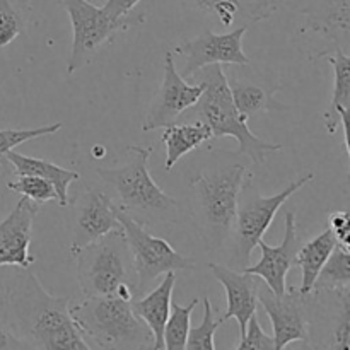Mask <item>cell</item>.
Instances as JSON below:
<instances>
[{
  "instance_id": "6da1fadb",
  "label": "cell",
  "mask_w": 350,
  "mask_h": 350,
  "mask_svg": "<svg viewBox=\"0 0 350 350\" xmlns=\"http://www.w3.org/2000/svg\"><path fill=\"white\" fill-rule=\"evenodd\" d=\"M24 269L7 293L10 325L29 349L89 350L70 317V296H53Z\"/></svg>"
},
{
  "instance_id": "7a4b0ae2",
  "label": "cell",
  "mask_w": 350,
  "mask_h": 350,
  "mask_svg": "<svg viewBox=\"0 0 350 350\" xmlns=\"http://www.w3.org/2000/svg\"><path fill=\"white\" fill-rule=\"evenodd\" d=\"M129 159L116 167H96L103 181L116 195V207L142 226L171 224L178 221L180 204L166 193L149 173L152 147H126Z\"/></svg>"
},
{
  "instance_id": "3957f363",
  "label": "cell",
  "mask_w": 350,
  "mask_h": 350,
  "mask_svg": "<svg viewBox=\"0 0 350 350\" xmlns=\"http://www.w3.org/2000/svg\"><path fill=\"white\" fill-rule=\"evenodd\" d=\"M246 171L243 164H229L198 173L190 181L191 217L207 253L217 252L231 238Z\"/></svg>"
},
{
  "instance_id": "277c9868",
  "label": "cell",
  "mask_w": 350,
  "mask_h": 350,
  "mask_svg": "<svg viewBox=\"0 0 350 350\" xmlns=\"http://www.w3.org/2000/svg\"><path fill=\"white\" fill-rule=\"evenodd\" d=\"M190 79H197L204 84V92L191 108L197 113L198 120L211 129L214 139L232 137L238 140L239 149L228 152L229 156H248L255 164H263L267 157L282 150L280 144L265 142L250 130L248 120L243 116L232 101L222 65H207L200 68Z\"/></svg>"
},
{
  "instance_id": "5b68a950",
  "label": "cell",
  "mask_w": 350,
  "mask_h": 350,
  "mask_svg": "<svg viewBox=\"0 0 350 350\" xmlns=\"http://www.w3.org/2000/svg\"><path fill=\"white\" fill-rule=\"evenodd\" d=\"M82 294L116 296L132 301L135 293V269L123 229H115L88 245L70 250Z\"/></svg>"
},
{
  "instance_id": "8992f818",
  "label": "cell",
  "mask_w": 350,
  "mask_h": 350,
  "mask_svg": "<svg viewBox=\"0 0 350 350\" xmlns=\"http://www.w3.org/2000/svg\"><path fill=\"white\" fill-rule=\"evenodd\" d=\"M75 327L91 349H154V335L133 313L132 301L91 296L68 306Z\"/></svg>"
},
{
  "instance_id": "52a82bcc",
  "label": "cell",
  "mask_w": 350,
  "mask_h": 350,
  "mask_svg": "<svg viewBox=\"0 0 350 350\" xmlns=\"http://www.w3.org/2000/svg\"><path fill=\"white\" fill-rule=\"evenodd\" d=\"M314 178L313 173H308L304 176L297 178L296 181H291L282 191L270 197H263L258 188L253 185L252 176L243 181L241 190L238 195V212H236L234 228H232V260L236 265L245 267L250 265L252 252L258 245L263 234L269 231L275 219L277 212L287 202V198L293 197L296 191L311 183Z\"/></svg>"
},
{
  "instance_id": "ba28073f",
  "label": "cell",
  "mask_w": 350,
  "mask_h": 350,
  "mask_svg": "<svg viewBox=\"0 0 350 350\" xmlns=\"http://www.w3.org/2000/svg\"><path fill=\"white\" fill-rule=\"evenodd\" d=\"M60 3L67 10L72 24V46L65 68L67 75H74L91 64L98 51L111 43L116 34L146 21V14L135 10L122 19L113 21L106 16L101 5L89 0H60Z\"/></svg>"
},
{
  "instance_id": "9c48e42d",
  "label": "cell",
  "mask_w": 350,
  "mask_h": 350,
  "mask_svg": "<svg viewBox=\"0 0 350 350\" xmlns=\"http://www.w3.org/2000/svg\"><path fill=\"white\" fill-rule=\"evenodd\" d=\"M116 217L126 236L130 253H132L133 269H135V293L142 296L150 284L159 275L176 270H195L197 265L191 258L178 253L166 239L150 234L140 222L116 207Z\"/></svg>"
},
{
  "instance_id": "30bf717a",
  "label": "cell",
  "mask_w": 350,
  "mask_h": 350,
  "mask_svg": "<svg viewBox=\"0 0 350 350\" xmlns=\"http://www.w3.org/2000/svg\"><path fill=\"white\" fill-rule=\"evenodd\" d=\"M258 303L272 321L275 350L286 349L293 342H310L313 293L301 294L296 287L275 296L267 286H260Z\"/></svg>"
},
{
  "instance_id": "8fae6325",
  "label": "cell",
  "mask_w": 350,
  "mask_h": 350,
  "mask_svg": "<svg viewBox=\"0 0 350 350\" xmlns=\"http://www.w3.org/2000/svg\"><path fill=\"white\" fill-rule=\"evenodd\" d=\"M248 27H236L228 33L205 31L197 38L178 44L173 53L185 57L183 79H190L207 65H248L250 58L243 50V36Z\"/></svg>"
},
{
  "instance_id": "7c38bea8",
  "label": "cell",
  "mask_w": 350,
  "mask_h": 350,
  "mask_svg": "<svg viewBox=\"0 0 350 350\" xmlns=\"http://www.w3.org/2000/svg\"><path fill=\"white\" fill-rule=\"evenodd\" d=\"M202 92H204V84L187 82V79H183V75L176 70V65L173 62V51H166L163 84L150 103L142 130L152 132V130L164 129V126L176 123L181 113L190 109L198 101Z\"/></svg>"
},
{
  "instance_id": "4fadbf2b",
  "label": "cell",
  "mask_w": 350,
  "mask_h": 350,
  "mask_svg": "<svg viewBox=\"0 0 350 350\" xmlns=\"http://www.w3.org/2000/svg\"><path fill=\"white\" fill-rule=\"evenodd\" d=\"M224 74L232 101L246 120L255 118L262 113L289 109V106L275 99L282 84L275 77H269V74L253 68L252 62L248 65H228Z\"/></svg>"
},
{
  "instance_id": "5bb4252c",
  "label": "cell",
  "mask_w": 350,
  "mask_h": 350,
  "mask_svg": "<svg viewBox=\"0 0 350 350\" xmlns=\"http://www.w3.org/2000/svg\"><path fill=\"white\" fill-rule=\"evenodd\" d=\"M38 212L40 205L21 197L9 215L0 221V267H17L24 270L36 262L29 246Z\"/></svg>"
},
{
  "instance_id": "9a60e30c",
  "label": "cell",
  "mask_w": 350,
  "mask_h": 350,
  "mask_svg": "<svg viewBox=\"0 0 350 350\" xmlns=\"http://www.w3.org/2000/svg\"><path fill=\"white\" fill-rule=\"evenodd\" d=\"M115 229H122V224L116 217V204L111 195L98 188H88L75 202L70 250L88 245Z\"/></svg>"
},
{
  "instance_id": "2e32d148",
  "label": "cell",
  "mask_w": 350,
  "mask_h": 350,
  "mask_svg": "<svg viewBox=\"0 0 350 350\" xmlns=\"http://www.w3.org/2000/svg\"><path fill=\"white\" fill-rule=\"evenodd\" d=\"M286 234L279 246H270L263 239H260L258 245L262 250V258L256 265L245 267V272L253 273L260 277L262 282L272 291L275 296H282L287 291L286 279L289 270L294 267V258L297 255L301 241L297 239V226H296V212H286Z\"/></svg>"
},
{
  "instance_id": "e0dca14e",
  "label": "cell",
  "mask_w": 350,
  "mask_h": 350,
  "mask_svg": "<svg viewBox=\"0 0 350 350\" xmlns=\"http://www.w3.org/2000/svg\"><path fill=\"white\" fill-rule=\"evenodd\" d=\"M208 270L226 291L228 310L222 314V320L228 321L231 318L238 320L239 337H241L245 334L250 317L256 313L262 280L253 273L245 272V270L238 272V270L222 265V263H208Z\"/></svg>"
},
{
  "instance_id": "ac0fdd59",
  "label": "cell",
  "mask_w": 350,
  "mask_h": 350,
  "mask_svg": "<svg viewBox=\"0 0 350 350\" xmlns=\"http://www.w3.org/2000/svg\"><path fill=\"white\" fill-rule=\"evenodd\" d=\"M299 12L304 16V29L318 33L349 53L350 0H303Z\"/></svg>"
},
{
  "instance_id": "d6986e66",
  "label": "cell",
  "mask_w": 350,
  "mask_h": 350,
  "mask_svg": "<svg viewBox=\"0 0 350 350\" xmlns=\"http://www.w3.org/2000/svg\"><path fill=\"white\" fill-rule=\"evenodd\" d=\"M314 58H325L334 68V91L330 106L323 113V123L328 133H335L338 129L344 133V147L349 154V125L347 116L350 109V57L340 48L334 46L320 51Z\"/></svg>"
},
{
  "instance_id": "ffe728a7",
  "label": "cell",
  "mask_w": 350,
  "mask_h": 350,
  "mask_svg": "<svg viewBox=\"0 0 350 350\" xmlns=\"http://www.w3.org/2000/svg\"><path fill=\"white\" fill-rule=\"evenodd\" d=\"M176 286V273L166 272L164 279L154 291L139 299H132V310L154 335V350L164 349L163 332L171 311L173 291Z\"/></svg>"
},
{
  "instance_id": "44dd1931",
  "label": "cell",
  "mask_w": 350,
  "mask_h": 350,
  "mask_svg": "<svg viewBox=\"0 0 350 350\" xmlns=\"http://www.w3.org/2000/svg\"><path fill=\"white\" fill-rule=\"evenodd\" d=\"M202 12L215 17L228 29L250 27L272 14L262 0H187Z\"/></svg>"
},
{
  "instance_id": "7402d4cb",
  "label": "cell",
  "mask_w": 350,
  "mask_h": 350,
  "mask_svg": "<svg viewBox=\"0 0 350 350\" xmlns=\"http://www.w3.org/2000/svg\"><path fill=\"white\" fill-rule=\"evenodd\" d=\"M5 157L10 164V173L17 174V176L19 174H34V176L44 178L57 190V204L60 207H67L70 204V200H68V188H70L74 181L79 180L77 171L65 170V167L57 166V164L50 163L46 159H41V157L23 156V154L16 152V149L9 150Z\"/></svg>"
},
{
  "instance_id": "603a6c76",
  "label": "cell",
  "mask_w": 350,
  "mask_h": 350,
  "mask_svg": "<svg viewBox=\"0 0 350 350\" xmlns=\"http://www.w3.org/2000/svg\"><path fill=\"white\" fill-rule=\"evenodd\" d=\"M211 139H214L211 129L205 123H202L200 120L195 123H188V125L187 123L185 125L173 123V125L164 126V132L161 135V140H163L164 147H166L164 170L171 173L181 157L190 154L191 150L200 147L202 144Z\"/></svg>"
},
{
  "instance_id": "cb8c5ba5",
  "label": "cell",
  "mask_w": 350,
  "mask_h": 350,
  "mask_svg": "<svg viewBox=\"0 0 350 350\" xmlns=\"http://www.w3.org/2000/svg\"><path fill=\"white\" fill-rule=\"evenodd\" d=\"M335 246H337V239L330 229H325L323 232L299 246L296 258H294V267H299L301 273H303L301 286L297 287L301 294H310L313 291L314 280Z\"/></svg>"
},
{
  "instance_id": "d4e9b609",
  "label": "cell",
  "mask_w": 350,
  "mask_h": 350,
  "mask_svg": "<svg viewBox=\"0 0 350 350\" xmlns=\"http://www.w3.org/2000/svg\"><path fill=\"white\" fill-rule=\"evenodd\" d=\"M350 287V248L338 245L321 267L313 291H340Z\"/></svg>"
},
{
  "instance_id": "484cf974",
  "label": "cell",
  "mask_w": 350,
  "mask_h": 350,
  "mask_svg": "<svg viewBox=\"0 0 350 350\" xmlns=\"http://www.w3.org/2000/svg\"><path fill=\"white\" fill-rule=\"evenodd\" d=\"M31 0H0V48L12 43L26 31Z\"/></svg>"
},
{
  "instance_id": "4316f807",
  "label": "cell",
  "mask_w": 350,
  "mask_h": 350,
  "mask_svg": "<svg viewBox=\"0 0 350 350\" xmlns=\"http://www.w3.org/2000/svg\"><path fill=\"white\" fill-rule=\"evenodd\" d=\"M198 297L191 299L190 304L181 306V304L171 301V311L167 317L166 325H164L163 340L164 349L167 350H183L187 349V338L188 332H190V321L191 313L197 308Z\"/></svg>"
},
{
  "instance_id": "83f0119b",
  "label": "cell",
  "mask_w": 350,
  "mask_h": 350,
  "mask_svg": "<svg viewBox=\"0 0 350 350\" xmlns=\"http://www.w3.org/2000/svg\"><path fill=\"white\" fill-rule=\"evenodd\" d=\"M202 303H204V318H202V323L198 327L190 328L187 338V349L190 350H214L215 349V332L221 325H224L226 321L221 318L215 317V308L212 306L211 299L205 294L202 297Z\"/></svg>"
},
{
  "instance_id": "f1b7e54d",
  "label": "cell",
  "mask_w": 350,
  "mask_h": 350,
  "mask_svg": "<svg viewBox=\"0 0 350 350\" xmlns=\"http://www.w3.org/2000/svg\"><path fill=\"white\" fill-rule=\"evenodd\" d=\"M64 123H53V125L38 126V129H2L0 130V166L3 171L10 170V164L7 161V152L16 149L17 146L29 140L40 139V137L51 135L62 130Z\"/></svg>"
},
{
  "instance_id": "f546056e",
  "label": "cell",
  "mask_w": 350,
  "mask_h": 350,
  "mask_svg": "<svg viewBox=\"0 0 350 350\" xmlns=\"http://www.w3.org/2000/svg\"><path fill=\"white\" fill-rule=\"evenodd\" d=\"M7 188L12 191H17L21 197L29 198L34 204L41 205L46 202H57L58 195L53 185L48 180L34 174H19L16 181H9Z\"/></svg>"
},
{
  "instance_id": "4dcf8cb0",
  "label": "cell",
  "mask_w": 350,
  "mask_h": 350,
  "mask_svg": "<svg viewBox=\"0 0 350 350\" xmlns=\"http://www.w3.org/2000/svg\"><path fill=\"white\" fill-rule=\"evenodd\" d=\"M236 350L243 349H256V350H275V344H273V337L267 335L263 332L262 325H260L258 317L252 314L246 323L245 334L239 338V344L234 347Z\"/></svg>"
},
{
  "instance_id": "1f68e13d",
  "label": "cell",
  "mask_w": 350,
  "mask_h": 350,
  "mask_svg": "<svg viewBox=\"0 0 350 350\" xmlns=\"http://www.w3.org/2000/svg\"><path fill=\"white\" fill-rule=\"evenodd\" d=\"M328 229L334 232L335 239H337L338 245L342 246H349V229H350V221H349V214L347 212H332L330 217H328Z\"/></svg>"
},
{
  "instance_id": "d6a6232c",
  "label": "cell",
  "mask_w": 350,
  "mask_h": 350,
  "mask_svg": "<svg viewBox=\"0 0 350 350\" xmlns=\"http://www.w3.org/2000/svg\"><path fill=\"white\" fill-rule=\"evenodd\" d=\"M139 2L140 0H105L101 7L106 12V16L111 17L113 21H118L132 14L135 7L139 5Z\"/></svg>"
},
{
  "instance_id": "836d02e7",
  "label": "cell",
  "mask_w": 350,
  "mask_h": 350,
  "mask_svg": "<svg viewBox=\"0 0 350 350\" xmlns=\"http://www.w3.org/2000/svg\"><path fill=\"white\" fill-rule=\"evenodd\" d=\"M21 349H29L24 344L21 338H17L16 335L10 330L3 328L0 325V350H21Z\"/></svg>"
},
{
  "instance_id": "e575fe53",
  "label": "cell",
  "mask_w": 350,
  "mask_h": 350,
  "mask_svg": "<svg viewBox=\"0 0 350 350\" xmlns=\"http://www.w3.org/2000/svg\"><path fill=\"white\" fill-rule=\"evenodd\" d=\"M262 2L265 3V7H267V9H269V12L273 14V12H275V10H279L280 7L284 5V3L289 2V0H262Z\"/></svg>"
},
{
  "instance_id": "d590c367",
  "label": "cell",
  "mask_w": 350,
  "mask_h": 350,
  "mask_svg": "<svg viewBox=\"0 0 350 350\" xmlns=\"http://www.w3.org/2000/svg\"><path fill=\"white\" fill-rule=\"evenodd\" d=\"M89 2L96 3V5H103V2H105V0H89Z\"/></svg>"
}]
</instances>
